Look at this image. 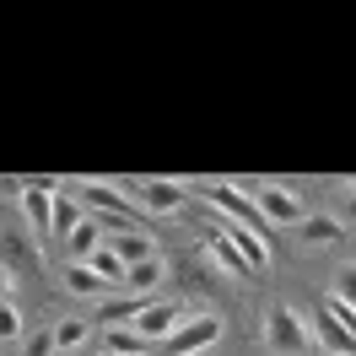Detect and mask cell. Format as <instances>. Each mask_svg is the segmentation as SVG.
<instances>
[{"mask_svg": "<svg viewBox=\"0 0 356 356\" xmlns=\"http://www.w3.org/2000/svg\"><path fill=\"white\" fill-rule=\"evenodd\" d=\"M184 318H189V313L178 308V302H152V308L140 313V318H135L130 330H140V334H146V340H173Z\"/></svg>", "mask_w": 356, "mask_h": 356, "instance_id": "7", "label": "cell"}, {"mask_svg": "<svg viewBox=\"0 0 356 356\" xmlns=\"http://www.w3.org/2000/svg\"><path fill=\"white\" fill-rule=\"evenodd\" d=\"M140 195H146V211H156V216H178L184 211V184H173V178L140 184Z\"/></svg>", "mask_w": 356, "mask_h": 356, "instance_id": "11", "label": "cell"}, {"mask_svg": "<svg viewBox=\"0 0 356 356\" xmlns=\"http://www.w3.org/2000/svg\"><path fill=\"white\" fill-rule=\"evenodd\" d=\"M334 297H340V302H351V308H356V259H346V265L334 270Z\"/></svg>", "mask_w": 356, "mask_h": 356, "instance_id": "18", "label": "cell"}, {"mask_svg": "<svg viewBox=\"0 0 356 356\" xmlns=\"http://www.w3.org/2000/svg\"><path fill=\"white\" fill-rule=\"evenodd\" d=\"M65 286L76 291V297H103V291H119V286H108V281H103L92 265H65Z\"/></svg>", "mask_w": 356, "mask_h": 356, "instance_id": "15", "label": "cell"}, {"mask_svg": "<svg viewBox=\"0 0 356 356\" xmlns=\"http://www.w3.org/2000/svg\"><path fill=\"white\" fill-rule=\"evenodd\" d=\"M103 243H108V227H103V222H81L76 232H70V254H76L70 265H87V259H92Z\"/></svg>", "mask_w": 356, "mask_h": 356, "instance_id": "12", "label": "cell"}, {"mask_svg": "<svg viewBox=\"0 0 356 356\" xmlns=\"http://www.w3.org/2000/svg\"><path fill=\"white\" fill-rule=\"evenodd\" d=\"M76 200H87L97 205V211H113V222L119 227H130V205H124V189L119 184H103V178H81V184H65Z\"/></svg>", "mask_w": 356, "mask_h": 356, "instance_id": "6", "label": "cell"}, {"mask_svg": "<svg viewBox=\"0 0 356 356\" xmlns=\"http://www.w3.org/2000/svg\"><path fill=\"white\" fill-rule=\"evenodd\" d=\"M146 334L130 330V324H119V330H108V340H103V356H146Z\"/></svg>", "mask_w": 356, "mask_h": 356, "instance_id": "14", "label": "cell"}, {"mask_svg": "<svg viewBox=\"0 0 356 356\" xmlns=\"http://www.w3.org/2000/svg\"><path fill=\"white\" fill-rule=\"evenodd\" d=\"M346 222H356V184H351V195H346Z\"/></svg>", "mask_w": 356, "mask_h": 356, "instance_id": "23", "label": "cell"}, {"mask_svg": "<svg viewBox=\"0 0 356 356\" xmlns=\"http://www.w3.org/2000/svg\"><path fill=\"white\" fill-rule=\"evenodd\" d=\"M60 346H54V330H38V334H27V351L22 356H54Z\"/></svg>", "mask_w": 356, "mask_h": 356, "instance_id": "22", "label": "cell"}, {"mask_svg": "<svg viewBox=\"0 0 356 356\" xmlns=\"http://www.w3.org/2000/svg\"><path fill=\"white\" fill-rule=\"evenodd\" d=\"M265 346L275 356H308L318 340H313V318H302L297 308H270L265 313Z\"/></svg>", "mask_w": 356, "mask_h": 356, "instance_id": "1", "label": "cell"}, {"mask_svg": "<svg viewBox=\"0 0 356 356\" xmlns=\"http://www.w3.org/2000/svg\"><path fill=\"white\" fill-rule=\"evenodd\" d=\"M54 200H60V195H54L49 184H22V189H17V205H22V216L33 222L38 238H54Z\"/></svg>", "mask_w": 356, "mask_h": 356, "instance_id": "5", "label": "cell"}, {"mask_svg": "<svg viewBox=\"0 0 356 356\" xmlns=\"http://www.w3.org/2000/svg\"><path fill=\"white\" fill-rule=\"evenodd\" d=\"M108 248H113V254H119L130 270H135V265H146V259H156L152 238H146V232H135V227H113V232H108Z\"/></svg>", "mask_w": 356, "mask_h": 356, "instance_id": "8", "label": "cell"}, {"mask_svg": "<svg viewBox=\"0 0 356 356\" xmlns=\"http://www.w3.org/2000/svg\"><path fill=\"white\" fill-rule=\"evenodd\" d=\"M254 205H259L265 227H302L308 222V200H302L291 184H259V189H254Z\"/></svg>", "mask_w": 356, "mask_h": 356, "instance_id": "3", "label": "cell"}, {"mask_svg": "<svg viewBox=\"0 0 356 356\" xmlns=\"http://www.w3.org/2000/svg\"><path fill=\"white\" fill-rule=\"evenodd\" d=\"M0 324H6V340H17V334H22V308H17V297H11V291H6V308H0Z\"/></svg>", "mask_w": 356, "mask_h": 356, "instance_id": "20", "label": "cell"}, {"mask_svg": "<svg viewBox=\"0 0 356 356\" xmlns=\"http://www.w3.org/2000/svg\"><path fill=\"white\" fill-rule=\"evenodd\" d=\"M81 340H87V324H76V318H65V324H54V346H60V351H76Z\"/></svg>", "mask_w": 356, "mask_h": 356, "instance_id": "19", "label": "cell"}, {"mask_svg": "<svg viewBox=\"0 0 356 356\" xmlns=\"http://www.w3.org/2000/svg\"><path fill=\"white\" fill-rule=\"evenodd\" d=\"M81 222H87V216H81L76 195H70V189H60V200H54V238H70Z\"/></svg>", "mask_w": 356, "mask_h": 356, "instance_id": "16", "label": "cell"}, {"mask_svg": "<svg viewBox=\"0 0 356 356\" xmlns=\"http://www.w3.org/2000/svg\"><path fill=\"white\" fill-rule=\"evenodd\" d=\"M313 340H318V351H330V356H356V334L346 330V324H334L324 308L313 318Z\"/></svg>", "mask_w": 356, "mask_h": 356, "instance_id": "10", "label": "cell"}, {"mask_svg": "<svg viewBox=\"0 0 356 356\" xmlns=\"http://www.w3.org/2000/svg\"><path fill=\"white\" fill-rule=\"evenodd\" d=\"M297 238H302V243H340V238H346V216H308V222L297 227Z\"/></svg>", "mask_w": 356, "mask_h": 356, "instance_id": "13", "label": "cell"}, {"mask_svg": "<svg viewBox=\"0 0 356 356\" xmlns=\"http://www.w3.org/2000/svg\"><path fill=\"white\" fill-rule=\"evenodd\" d=\"M200 195L211 200V211H222L232 227H243V232H265V216H259L254 195H243L238 184H222V178H211V184H200Z\"/></svg>", "mask_w": 356, "mask_h": 356, "instance_id": "2", "label": "cell"}, {"mask_svg": "<svg viewBox=\"0 0 356 356\" xmlns=\"http://www.w3.org/2000/svg\"><path fill=\"white\" fill-rule=\"evenodd\" d=\"M324 313H330L334 324H346V330L356 334V308H351V302H340V297H334V291H330V297H324Z\"/></svg>", "mask_w": 356, "mask_h": 356, "instance_id": "21", "label": "cell"}, {"mask_svg": "<svg viewBox=\"0 0 356 356\" xmlns=\"http://www.w3.org/2000/svg\"><path fill=\"white\" fill-rule=\"evenodd\" d=\"M156 281H162V254H156V259H146V265H135V270H130V291H135V297H140V291H152Z\"/></svg>", "mask_w": 356, "mask_h": 356, "instance_id": "17", "label": "cell"}, {"mask_svg": "<svg viewBox=\"0 0 356 356\" xmlns=\"http://www.w3.org/2000/svg\"><path fill=\"white\" fill-rule=\"evenodd\" d=\"M222 334H227V330H222V318H216V313H189V318L178 324V334L168 340V351H173V356H195V351H211V346H216Z\"/></svg>", "mask_w": 356, "mask_h": 356, "instance_id": "4", "label": "cell"}, {"mask_svg": "<svg viewBox=\"0 0 356 356\" xmlns=\"http://www.w3.org/2000/svg\"><path fill=\"white\" fill-rule=\"evenodd\" d=\"M205 254H211L227 275H238V281H243V275H254V265L243 259V248L232 243V232H205Z\"/></svg>", "mask_w": 356, "mask_h": 356, "instance_id": "9", "label": "cell"}]
</instances>
